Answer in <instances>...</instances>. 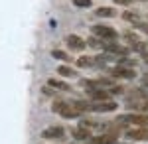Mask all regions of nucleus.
<instances>
[{"label": "nucleus", "mask_w": 148, "mask_h": 144, "mask_svg": "<svg viewBox=\"0 0 148 144\" xmlns=\"http://www.w3.org/2000/svg\"><path fill=\"white\" fill-rule=\"evenodd\" d=\"M111 75L113 77H121V79H134L136 71H132V67H126V65H114L111 69Z\"/></svg>", "instance_id": "3"}, {"label": "nucleus", "mask_w": 148, "mask_h": 144, "mask_svg": "<svg viewBox=\"0 0 148 144\" xmlns=\"http://www.w3.org/2000/svg\"><path fill=\"white\" fill-rule=\"evenodd\" d=\"M142 85H144V87H148V73L142 77Z\"/></svg>", "instance_id": "22"}, {"label": "nucleus", "mask_w": 148, "mask_h": 144, "mask_svg": "<svg viewBox=\"0 0 148 144\" xmlns=\"http://www.w3.org/2000/svg\"><path fill=\"white\" fill-rule=\"evenodd\" d=\"M63 134H65V130L61 126H49L42 132V138H63Z\"/></svg>", "instance_id": "8"}, {"label": "nucleus", "mask_w": 148, "mask_h": 144, "mask_svg": "<svg viewBox=\"0 0 148 144\" xmlns=\"http://www.w3.org/2000/svg\"><path fill=\"white\" fill-rule=\"evenodd\" d=\"M116 124H136V126H146L148 128V115H142V112L121 115L116 119Z\"/></svg>", "instance_id": "1"}, {"label": "nucleus", "mask_w": 148, "mask_h": 144, "mask_svg": "<svg viewBox=\"0 0 148 144\" xmlns=\"http://www.w3.org/2000/svg\"><path fill=\"white\" fill-rule=\"evenodd\" d=\"M114 2H116V4H123V6H128L132 0H114Z\"/></svg>", "instance_id": "21"}, {"label": "nucleus", "mask_w": 148, "mask_h": 144, "mask_svg": "<svg viewBox=\"0 0 148 144\" xmlns=\"http://www.w3.org/2000/svg\"><path fill=\"white\" fill-rule=\"evenodd\" d=\"M73 136H75L77 140H89V138H91V132H89V128H87V126H83V124H81L79 128L73 132Z\"/></svg>", "instance_id": "10"}, {"label": "nucleus", "mask_w": 148, "mask_h": 144, "mask_svg": "<svg viewBox=\"0 0 148 144\" xmlns=\"http://www.w3.org/2000/svg\"><path fill=\"white\" fill-rule=\"evenodd\" d=\"M47 87L59 89V91H69V85H67V83H63V81H59V79H53V77L47 81Z\"/></svg>", "instance_id": "11"}, {"label": "nucleus", "mask_w": 148, "mask_h": 144, "mask_svg": "<svg viewBox=\"0 0 148 144\" xmlns=\"http://www.w3.org/2000/svg\"><path fill=\"white\" fill-rule=\"evenodd\" d=\"M125 136L128 140H148V128L146 126H134V128H128Z\"/></svg>", "instance_id": "4"}, {"label": "nucleus", "mask_w": 148, "mask_h": 144, "mask_svg": "<svg viewBox=\"0 0 148 144\" xmlns=\"http://www.w3.org/2000/svg\"><path fill=\"white\" fill-rule=\"evenodd\" d=\"M93 34L97 38H101L103 42H114V38H116V32L109 26H93Z\"/></svg>", "instance_id": "2"}, {"label": "nucleus", "mask_w": 148, "mask_h": 144, "mask_svg": "<svg viewBox=\"0 0 148 144\" xmlns=\"http://www.w3.org/2000/svg\"><path fill=\"white\" fill-rule=\"evenodd\" d=\"M97 16H101V18H111V16H114V10H113V8L103 6V8H99V10H97Z\"/></svg>", "instance_id": "13"}, {"label": "nucleus", "mask_w": 148, "mask_h": 144, "mask_svg": "<svg viewBox=\"0 0 148 144\" xmlns=\"http://www.w3.org/2000/svg\"><path fill=\"white\" fill-rule=\"evenodd\" d=\"M77 8H91V0H73Z\"/></svg>", "instance_id": "16"}, {"label": "nucleus", "mask_w": 148, "mask_h": 144, "mask_svg": "<svg viewBox=\"0 0 148 144\" xmlns=\"http://www.w3.org/2000/svg\"><path fill=\"white\" fill-rule=\"evenodd\" d=\"M65 44H67L71 49H75V51H81V49H85L87 42H85V40H81L79 36H75V34H69L67 38H65Z\"/></svg>", "instance_id": "6"}, {"label": "nucleus", "mask_w": 148, "mask_h": 144, "mask_svg": "<svg viewBox=\"0 0 148 144\" xmlns=\"http://www.w3.org/2000/svg\"><path fill=\"white\" fill-rule=\"evenodd\" d=\"M99 40H101V38H89V42H87V44L99 49V47H103V42H99Z\"/></svg>", "instance_id": "17"}, {"label": "nucleus", "mask_w": 148, "mask_h": 144, "mask_svg": "<svg viewBox=\"0 0 148 144\" xmlns=\"http://www.w3.org/2000/svg\"><path fill=\"white\" fill-rule=\"evenodd\" d=\"M116 109V103H113V101H95V103H91V111L95 112H111Z\"/></svg>", "instance_id": "5"}, {"label": "nucleus", "mask_w": 148, "mask_h": 144, "mask_svg": "<svg viewBox=\"0 0 148 144\" xmlns=\"http://www.w3.org/2000/svg\"><path fill=\"white\" fill-rule=\"evenodd\" d=\"M89 97L93 101H109L111 99V93L109 91H103L101 87L99 89H89Z\"/></svg>", "instance_id": "9"}, {"label": "nucleus", "mask_w": 148, "mask_h": 144, "mask_svg": "<svg viewBox=\"0 0 148 144\" xmlns=\"http://www.w3.org/2000/svg\"><path fill=\"white\" fill-rule=\"evenodd\" d=\"M51 56L56 57V59H61V61H69V56L65 53V51H61V49H53Z\"/></svg>", "instance_id": "15"}, {"label": "nucleus", "mask_w": 148, "mask_h": 144, "mask_svg": "<svg viewBox=\"0 0 148 144\" xmlns=\"http://www.w3.org/2000/svg\"><path fill=\"white\" fill-rule=\"evenodd\" d=\"M123 18H125L126 22H132V24H140V18H138L134 12H125L123 14Z\"/></svg>", "instance_id": "14"}, {"label": "nucleus", "mask_w": 148, "mask_h": 144, "mask_svg": "<svg viewBox=\"0 0 148 144\" xmlns=\"http://www.w3.org/2000/svg\"><path fill=\"white\" fill-rule=\"evenodd\" d=\"M109 93H113V95H121V93H123V87H119V85H111Z\"/></svg>", "instance_id": "19"}, {"label": "nucleus", "mask_w": 148, "mask_h": 144, "mask_svg": "<svg viewBox=\"0 0 148 144\" xmlns=\"http://www.w3.org/2000/svg\"><path fill=\"white\" fill-rule=\"evenodd\" d=\"M136 28H140L142 32H146V34H148V26H146V24H142V22H140V24H136Z\"/></svg>", "instance_id": "20"}, {"label": "nucleus", "mask_w": 148, "mask_h": 144, "mask_svg": "<svg viewBox=\"0 0 148 144\" xmlns=\"http://www.w3.org/2000/svg\"><path fill=\"white\" fill-rule=\"evenodd\" d=\"M57 112H59V115H61L63 119H77V117L81 115V112L77 111V109H75V107H73L71 103H65V101H63V105H61V109H59Z\"/></svg>", "instance_id": "7"}, {"label": "nucleus", "mask_w": 148, "mask_h": 144, "mask_svg": "<svg viewBox=\"0 0 148 144\" xmlns=\"http://www.w3.org/2000/svg\"><path fill=\"white\" fill-rule=\"evenodd\" d=\"M57 73H59L61 77H69V79L75 77V71H73V69H71L69 65H61L59 69H57Z\"/></svg>", "instance_id": "12"}, {"label": "nucleus", "mask_w": 148, "mask_h": 144, "mask_svg": "<svg viewBox=\"0 0 148 144\" xmlns=\"http://www.w3.org/2000/svg\"><path fill=\"white\" fill-rule=\"evenodd\" d=\"M77 63H79V67H87V65H91L93 61L89 59V57H79V61H77Z\"/></svg>", "instance_id": "18"}]
</instances>
